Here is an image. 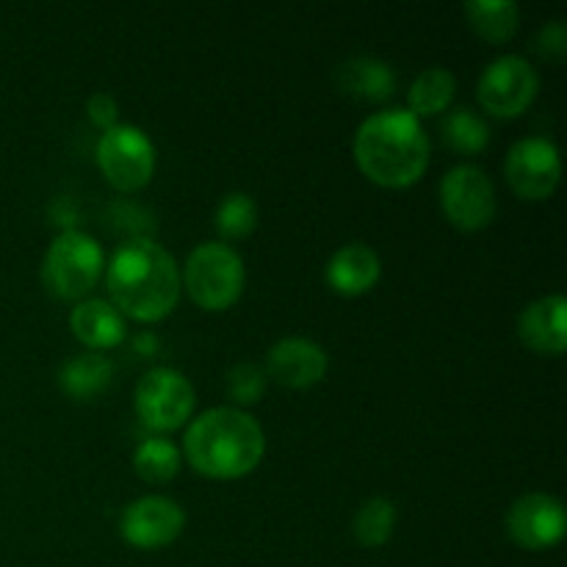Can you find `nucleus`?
<instances>
[{"instance_id":"nucleus-7","label":"nucleus","mask_w":567,"mask_h":567,"mask_svg":"<svg viewBox=\"0 0 567 567\" xmlns=\"http://www.w3.org/2000/svg\"><path fill=\"white\" fill-rule=\"evenodd\" d=\"M194 404H197V393L188 377L169 365L147 371L133 393L138 421L158 435L181 430L192 419Z\"/></svg>"},{"instance_id":"nucleus-21","label":"nucleus","mask_w":567,"mask_h":567,"mask_svg":"<svg viewBox=\"0 0 567 567\" xmlns=\"http://www.w3.org/2000/svg\"><path fill=\"white\" fill-rule=\"evenodd\" d=\"M396 529V504L385 496H371L354 513V540L363 548H382Z\"/></svg>"},{"instance_id":"nucleus-27","label":"nucleus","mask_w":567,"mask_h":567,"mask_svg":"<svg viewBox=\"0 0 567 567\" xmlns=\"http://www.w3.org/2000/svg\"><path fill=\"white\" fill-rule=\"evenodd\" d=\"M537 53L543 59L551 61H563L567 55V31L559 20L548 22L540 33H537Z\"/></svg>"},{"instance_id":"nucleus-3","label":"nucleus","mask_w":567,"mask_h":567,"mask_svg":"<svg viewBox=\"0 0 567 567\" xmlns=\"http://www.w3.org/2000/svg\"><path fill=\"white\" fill-rule=\"evenodd\" d=\"M183 454L208 480H241L264 460V426L238 408L205 410L186 430Z\"/></svg>"},{"instance_id":"nucleus-17","label":"nucleus","mask_w":567,"mask_h":567,"mask_svg":"<svg viewBox=\"0 0 567 567\" xmlns=\"http://www.w3.org/2000/svg\"><path fill=\"white\" fill-rule=\"evenodd\" d=\"M338 86L358 100L371 103H385L396 92V72L391 64L374 55H358V59L343 61L338 70Z\"/></svg>"},{"instance_id":"nucleus-16","label":"nucleus","mask_w":567,"mask_h":567,"mask_svg":"<svg viewBox=\"0 0 567 567\" xmlns=\"http://www.w3.org/2000/svg\"><path fill=\"white\" fill-rule=\"evenodd\" d=\"M70 330L89 352H105L125 343V316L109 299H81L70 313Z\"/></svg>"},{"instance_id":"nucleus-5","label":"nucleus","mask_w":567,"mask_h":567,"mask_svg":"<svg viewBox=\"0 0 567 567\" xmlns=\"http://www.w3.org/2000/svg\"><path fill=\"white\" fill-rule=\"evenodd\" d=\"M103 271L105 255L97 238L70 227V230L59 233L48 247L42 264V280L53 297L81 302L83 297H89L97 288Z\"/></svg>"},{"instance_id":"nucleus-18","label":"nucleus","mask_w":567,"mask_h":567,"mask_svg":"<svg viewBox=\"0 0 567 567\" xmlns=\"http://www.w3.org/2000/svg\"><path fill=\"white\" fill-rule=\"evenodd\" d=\"M61 388L75 402H92L100 393H105L114 382V363L100 352L78 354L66 360L59 374Z\"/></svg>"},{"instance_id":"nucleus-1","label":"nucleus","mask_w":567,"mask_h":567,"mask_svg":"<svg viewBox=\"0 0 567 567\" xmlns=\"http://www.w3.org/2000/svg\"><path fill=\"white\" fill-rule=\"evenodd\" d=\"M105 288L111 293V305L125 319L153 324L177 308L183 291L181 269L153 238H127L105 264Z\"/></svg>"},{"instance_id":"nucleus-6","label":"nucleus","mask_w":567,"mask_h":567,"mask_svg":"<svg viewBox=\"0 0 567 567\" xmlns=\"http://www.w3.org/2000/svg\"><path fill=\"white\" fill-rule=\"evenodd\" d=\"M100 172L116 192L133 194L153 181L155 144L142 127L120 122L97 138L94 150Z\"/></svg>"},{"instance_id":"nucleus-25","label":"nucleus","mask_w":567,"mask_h":567,"mask_svg":"<svg viewBox=\"0 0 567 567\" xmlns=\"http://www.w3.org/2000/svg\"><path fill=\"white\" fill-rule=\"evenodd\" d=\"M227 393L238 404H255L266 393V374L252 363H238L227 374Z\"/></svg>"},{"instance_id":"nucleus-8","label":"nucleus","mask_w":567,"mask_h":567,"mask_svg":"<svg viewBox=\"0 0 567 567\" xmlns=\"http://www.w3.org/2000/svg\"><path fill=\"white\" fill-rule=\"evenodd\" d=\"M441 208L457 230L480 233L496 219V186L480 166H452L441 181Z\"/></svg>"},{"instance_id":"nucleus-22","label":"nucleus","mask_w":567,"mask_h":567,"mask_svg":"<svg viewBox=\"0 0 567 567\" xmlns=\"http://www.w3.org/2000/svg\"><path fill=\"white\" fill-rule=\"evenodd\" d=\"M183 465L181 449L166 437H150V441L138 443L133 452V468L150 485H166L177 476Z\"/></svg>"},{"instance_id":"nucleus-20","label":"nucleus","mask_w":567,"mask_h":567,"mask_svg":"<svg viewBox=\"0 0 567 567\" xmlns=\"http://www.w3.org/2000/svg\"><path fill=\"white\" fill-rule=\"evenodd\" d=\"M454 94H457V78L446 66H426L413 81L408 92L410 114L424 120V116H437L452 109Z\"/></svg>"},{"instance_id":"nucleus-13","label":"nucleus","mask_w":567,"mask_h":567,"mask_svg":"<svg viewBox=\"0 0 567 567\" xmlns=\"http://www.w3.org/2000/svg\"><path fill=\"white\" fill-rule=\"evenodd\" d=\"M330 369L324 347L302 336L280 338L266 354V374L282 388L305 391V388L319 385Z\"/></svg>"},{"instance_id":"nucleus-26","label":"nucleus","mask_w":567,"mask_h":567,"mask_svg":"<svg viewBox=\"0 0 567 567\" xmlns=\"http://www.w3.org/2000/svg\"><path fill=\"white\" fill-rule=\"evenodd\" d=\"M86 114L89 122L103 133L120 125V105H116V100L109 92H94L86 103Z\"/></svg>"},{"instance_id":"nucleus-9","label":"nucleus","mask_w":567,"mask_h":567,"mask_svg":"<svg viewBox=\"0 0 567 567\" xmlns=\"http://www.w3.org/2000/svg\"><path fill=\"white\" fill-rule=\"evenodd\" d=\"M540 92V75L524 55H502L491 61L476 83V100L482 109L502 120H515L535 103Z\"/></svg>"},{"instance_id":"nucleus-14","label":"nucleus","mask_w":567,"mask_h":567,"mask_svg":"<svg viewBox=\"0 0 567 567\" xmlns=\"http://www.w3.org/2000/svg\"><path fill=\"white\" fill-rule=\"evenodd\" d=\"M518 338L537 354L559 358L567 349V299L548 293L526 305L518 316Z\"/></svg>"},{"instance_id":"nucleus-4","label":"nucleus","mask_w":567,"mask_h":567,"mask_svg":"<svg viewBox=\"0 0 567 567\" xmlns=\"http://www.w3.org/2000/svg\"><path fill=\"white\" fill-rule=\"evenodd\" d=\"M181 286L186 288L197 308L219 313L241 299L247 269H244L241 255L230 244L203 241L188 252L181 271Z\"/></svg>"},{"instance_id":"nucleus-10","label":"nucleus","mask_w":567,"mask_h":567,"mask_svg":"<svg viewBox=\"0 0 567 567\" xmlns=\"http://www.w3.org/2000/svg\"><path fill=\"white\" fill-rule=\"evenodd\" d=\"M504 177L520 199H529V203L548 199L563 181L557 144L543 136H526L515 142L504 161Z\"/></svg>"},{"instance_id":"nucleus-2","label":"nucleus","mask_w":567,"mask_h":567,"mask_svg":"<svg viewBox=\"0 0 567 567\" xmlns=\"http://www.w3.org/2000/svg\"><path fill=\"white\" fill-rule=\"evenodd\" d=\"M354 161L371 183L382 188H408L430 166V136L408 109H385L365 116L354 133Z\"/></svg>"},{"instance_id":"nucleus-15","label":"nucleus","mask_w":567,"mask_h":567,"mask_svg":"<svg viewBox=\"0 0 567 567\" xmlns=\"http://www.w3.org/2000/svg\"><path fill=\"white\" fill-rule=\"evenodd\" d=\"M382 264L380 255L363 241L343 244L341 249L332 252V258L324 266V280L341 297H360L369 293L380 282Z\"/></svg>"},{"instance_id":"nucleus-19","label":"nucleus","mask_w":567,"mask_h":567,"mask_svg":"<svg viewBox=\"0 0 567 567\" xmlns=\"http://www.w3.org/2000/svg\"><path fill=\"white\" fill-rule=\"evenodd\" d=\"M465 17L471 31L491 44L509 42L520 28V6L515 0H468Z\"/></svg>"},{"instance_id":"nucleus-11","label":"nucleus","mask_w":567,"mask_h":567,"mask_svg":"<svg viewBox=\"0 0 567 567\" xmlns=\"http://www.w3.org/2000/svg\"><path fill=\"white\" fill-rule=\"evenodd\" d=\"M186 529V513L169 496H142L120 515V535L142 551L172 546Z\"/></svg>"},{"instance_id":"nucleus-23","label":"nucleus","mask_w":567,"mask_h":567,"mask_svg":"<svg viewBox=\"0 0 567 567\" xmlns=\"http://www.w3.org/2000/svg\"><path fill=\"white\" fill-rule=\"evenodd\" d=\"M443 142L463 155H476L491 144V125L474 109H452L443 120Z\"/></svg>"},{"instance_id":"nucleus-12","label":"nucleus","mask_w":567,"mask_h":567,"mask_svg":"<svg viewBox=\"0 0 567 567\" xmlns=\"http://www.w3.org/2000/svg\"><path fill=\"white\" fill-rule=\"evenodd\" d=\"M507 535L526 551H548L565 537V507L548 493H526L507 509Z\"/></svg>"},{"instance_id":"nucleus-24","label":"nucleus","mask_w":567,"mask_h":567,"mask_svg":"<svg viewBox=\"0 0 567 567\" xmlns=\"http://www.w3.org/2000/svg\"><path fill=\"white\" fill-rule=\"evenodd\" d=\"M258 227V205L249 194L230 192L221 197L219 208H216V230L225 241H241V238L252 236Z\"/></svg>"}]
</instances>
